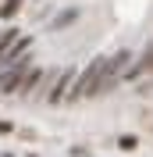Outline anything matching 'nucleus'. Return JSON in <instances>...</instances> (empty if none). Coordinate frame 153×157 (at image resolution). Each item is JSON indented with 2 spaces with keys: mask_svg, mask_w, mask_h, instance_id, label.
<instances>
[{
  "mask_svg": "<svg viewBox=\"0 0 153 157\" xmlns=\"http://www.w3.org/2000/svg\"><path fill=\"white\" fill-rule=\"evenodd\" d=\"M14 39H18V29H4V32H0V61H4V54L11 50Z\"/></svg>",
  "mask_w": 153,
  "mask_h": 157,
  "instance_id": "423d86ee",
  "label": "nucleus"
},
{
  "mask_svg": "<svg viewBox=\"0 0 153 157\" xmlns=\"http://www.w3.org/2000/svg\"><path fill=\"white\" fill-rule=\"evenodd\" d=\"M143 71H150V75H153V43H150V47H146L143 61H139V64H132V68L125 71V75H128V78H135V75H143Z\"/></svg>",
  "mask_w": 153,
  "mask_h": 157,
  "instance_id": "39448f33",
  "label": "nucleus"
},
{
  "mask_svg": "<svg viewBox=\"0 0 153 157\" xmlns=\"http://www.w3.org/2000/svg\"><path fill=\"white\" fill-rule=\"evenodd\" d=\"M18 7H21V0H4V4H0V14H4V18H14Z\"/></svg>",
  "mask_w": 153,
  "mask_h": 157,
  "instance_id": "6e6552de",
  "label": "nucleus"
},
{
  "mask_svg": "<svg viewBox=\"0 0 153 157\" xmlns=\"http://www.w3.org/2000/svg\"><path fill=\"white\" fill-rule=\"evenodd\" d=\"M29 68H32V64H29V57H21L18 64H11L4 75H0V93H14V89H18V82H21V75H25Z\"/></svg>",
  "mask_w": 153,
  "mask_h": 157,
  "instance_id": "f03ea898",
  "label": "nucleus"
},
{
  "mask_svg": "<svg viewBox=\"0 0 153 157\" xmlns=\"http://www.w3.org/2000/svg\"><path fill=\"white\" fill-rule=\"evenodd\" d=\"M118 147H121V150H135V147H139V139H135V136H121V139H118Z\"/></svg>",
  "mask_w": 153,
  "mask_h": 157,
  "instance_id": "1a4fd4ad",
  "label": "nucleus"
},
{
  "mask_svg": "<svg viewBox=\"0 0 153 157\" xmlns=\"http://www.w3.org/2000/svg\"><path fill=\"white\" fill-rule=\"evenodd\" d=\"M11 128H14L11 121H0V132H11Z\"/></svg>",
  "mask_w": 153,
  "mask_h": 157,
  "instance_id": "9d476101",
  "label": "nucleus"
},
{
  "mask_svg": "<svg viewBox=\"0 0 153 157\" xmlns=\"http://www.w3.org/2000/svg\"><path fill=\"white\" fill-rule=\"evenodd\" d=\"M39 82H43V71H39V68H29L25 75H21V82H18V89H14V93H21V97H29V93H32V89L39 86Z\"/></svg>",
  "mask_w": 153,
  "mask_h": 157,
  "instance_id": "20e7f679",
  "label": "nucleus"
},
{
  "mask_svg": "<svg viewBox=\"0 0 153 157\" xmlns=\"http://www.w3.org/2000/svg\"><path fill=\"white\" fill-rule=\"evenodd\" d=\"M128 61H132V54H128V50H121V54H114V57L103 61V71H100V78H96L93 97H96V93H110V89L118 86V78L125 75V64H128Z\"/></svg>",
  "mask_w": 153,
  "mask_h": 157,
  "instance_id": "f257e3e1",
  "label": "nucleus"
},
{
  "mask_svg": "<svg viewBox=\"0 0 153 157\" xmlns=\"http://www.w3.org/2000/svg\"><path fill=\"white\" fill-rule=\"evenodd\" d=\"M71 82H75V71H61V75H57V82H54V89L47 93V100H50V104H61V100L68 97Z\"/></svg>",
  "mask_w": 153,
  "mask_h": 157,
  "instance_id": "7ed1b4c3",
  "label": "nucleus"
},
{
  "mask_svg": "<svg viewBox=\"0 0 153 157\" xmlns=\"http://www.w3.org/2000/svg\"><path fill=\"white\" fill-rule=\"evenodd\" d=\"M78 18V11L75 7H68V11H61L57 18H54V29H64V25H71V21Z\"/></svg>",
  "mask_w": 153,
  "mask_h": 157,
  "instance_id": "0eeeda50",
  "label": "nucleus"
}]
</instances>
